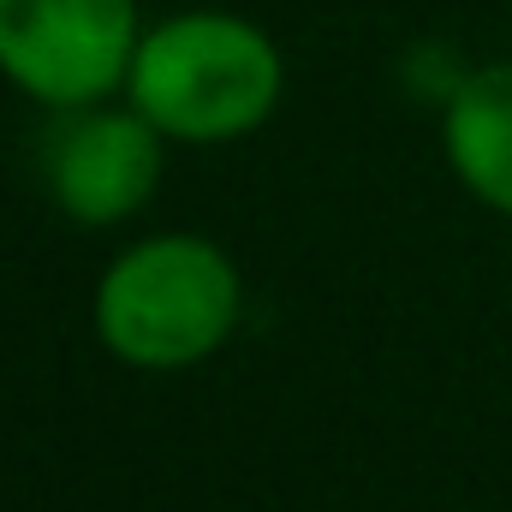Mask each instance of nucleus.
<instances>
[{"label": "nucleus", "instance_id": "obj_1", "mask_svg": "<svg viewBox=\"0 0 512 512\" xmlns=\"http://www.w3.org/2000/svg\"><path fill=\"white\" fill-rule=\"evenodd\" d=\"M131 108L167 137L221 143L256 131L280 102L274 42L233 12H179L131 54Z\"/></svg>", "mask_w": 512, "mask_h": 512}, {"label": "nucleus", "instance_id": "obj_2", "mask_svg": "<svg viewBox=\"0 0 512 512\" xmlns=\"http://www.w3.org/2000/svg\"><path fill=\"white\" fill-rule=\"evenodd\" d=\"M239 322V268L191 233L131 245L96 286V334L131 370H185Z\"/></svg>", "mask_w": 512, "mask_h": 512}, {"label": "nucleus", "instance_id": "obj_3", "mask_svg": "<svg viewBox=\"0 0 512 512\" xmlns=\"http://www.w3.org/2000/svg\"><path fill=\"white\" fill-rule=\"evenodd\" d=\"M137 42V0H0V72L48 108L114 96Z\"/></svg>", "mask_w": 512, "mask_h": 512}, {"label": "nucleus", "instance_id": "obj_4", "mask_svg": "<svg viewBox=\"0 0 512 512\" xmlns=\"http://www.w3.org/2000/svg\"><path fill=\"white\" fill-rule=\"evenodd\" d=\"M161 137L167 131L137 108L131 114H108V108L78 114L48 149V185H54L60 209L90 227H114V221L137 215L161 185Z\"/></svg>", "mask_w": 512, "mask_h": 512}, {"label": "nucleus", "instance_id": "obj_5", "mask_svg": "<svg viewBox=\"0 0 512 512\" xmlns=\"http://www.w3.org/2000/svg\"><path fill=\"white\" fill-rule=\"evenodd\" d=\"M447 161L489 209L512 215V66H483L453 90Z\"/></svg>", "mask_w": 512, "mask_h": 512}]
</instances>
